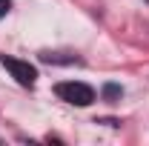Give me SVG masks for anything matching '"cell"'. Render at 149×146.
Segmentation results:
<instances>
[{
	"label": "cell",
	"instance_id": "cell-3",
	"mask_svg": "<svg viewBox=\"0 0 149 146\" xmlns=\"http://www.w3.org/2000/svg\"><path fill=\"white\" fill-rule=\"evenodd\" d=\"M100 97H103V100H109V103H115V100H120V97H123V86H120V83H103Z\"/></svg>",
	"mask_w": 149,
	"mask_h": 146
},
{
	"label": "cell",
	"instance_id": "cell-1",
	"mask_svg": "<svg viewBox=\"0 0 149 146\" xmlns=\"http://www.w3.org/2000/svg\"><path fill=\"white\" fill-rule=\"evenodd\" d=\"M55 95H57V100H63L69 106H77V109L92 106L95 97H97V92L83 80H60V83H55Z\"/></svg>",
	"mask_w": 149,
	"mask_h": 146
},
{
	"label": "cell",
	"instance_id": "cell-2",
	"mask_svg": "<svg viewBox=\"0 0 149 146\" xmlns=\"http://www.w3.org/2000/svg\"><path fill=\"white\" fill-rule=\"evenodd\" d=\"M0 63H3V69L15 77V83L17 86H23V89H35L37 77H40V72H37L35 63H29V60H23V57H12V55H3L0 52Z\"/></svg>",
	"mask_w": 149,
	"mask_h": 146
},
{
	"label": "cell",
	"instance_id": "cell-4",
	"mask_svg": "<svg viewBox=\"0 0 149 146\" xmlns=\"http://www.w3.org/2000/svg\"><path fill=\"white\" fill-rule=\"evenodd\" d=\"M12 6H15L12 0H0V20H3L6 15H9V12H12Z\"/></svg>",
	"mask_w": 149,
	"mask_h": 146
}]
</instances>
